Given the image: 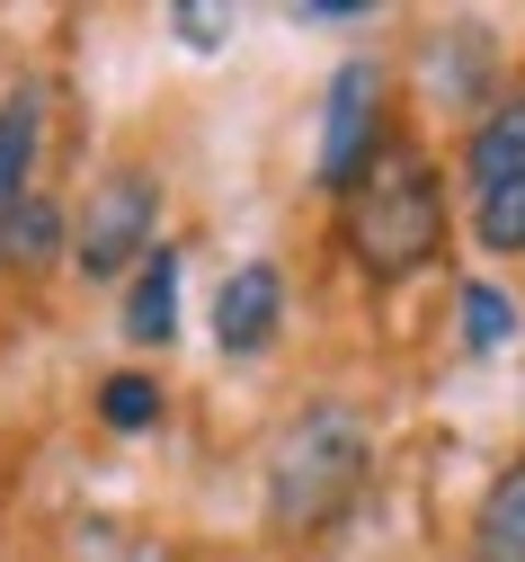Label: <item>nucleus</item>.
Listing matches in <instances>:
<instances>
[{"label": "nucleus", "instance_id": "nucleus-5", "mask_svg": "<svg viewBox=\"0 0 525 562\" xmlns=\"http://www.w3.org/2000/svg\"><path fill=\"white\" fill-rule=\"evenodd\" d=\"M276 322H285V277L267 259H241L222 277V295H214V348L222 358H259L276 339Z\"/></svg>", "mask_w": 525, "mask_h": 562}, {"label": "nucleus", "instance_id": "nucleus-8", "mask_svg": "<svg viewBox=\"0 0 525 562\" xmlns=\"http://www.w3.org/2000/svg\"><path fill=\"white\" fill-rule=\"evenodd\" d=\"M179 330V250L161 241L152 259L134 268V295H125V339H142V348H161Z\"/></svg>", "mask_w": 525, "mask_h": 562}, {"label": "nucleus", "instance_id": "nucleus-4", "mask_svg": "<svg viewBox=\"0 0 525 562\" xmlns=\"http://www.w3.org/2000/svg\"><path fill=\"white\" fill-rule=\"evenodd\" d=\"M374 134H384V63H339L330 72V108H321V188H356L374 170Z\"/></svg>", "mask_w": 525, "mask_h": 562}, {"label": "nucleus", "instance_id": "nucleus-1", "mask_svg": "<svg viewBox=\"0 0 525 562\" xmlns=\"http://www.w3.org/2000/svg\"><path fill=\"white\" fill-rule=\"evenodd\" d=\"M347 241H356L365 277H410V268L436 259V241H445V188H436L427 153H410V144L374 153V170L347 188Z\"/></svg>", "mask_w": 525, "mask_h": 562}, {"label": "nucleus", "instance_id": "nucleus-12", "mask_svg": "<svg viewBox=\"0 0 525 562\" xmlns=\"http://www.w3.org/2000/svg\"><path fill=\"white\" fill-rule=\"evenodd\" d=\"M507 330H516V304L490 286V277H472V286H464V339H472L481 358H490V348H499Z\"/></svg>", "mask_w": 525, "mask_h": 562}, {"label": "nucleus", "instance_id": "nucleus-10", "mask_svg": "<svg viewBox=\"0 0 525 562\" xmlns=\"http://www.w3.org/2000/svg\"><path fill=\"white\" fill-rule=\"evenodd\" d=\"M36 125H45V116H36L27 90L0 108V215H19V205L36 196V188H27V170H36Z\"/></svg>", "mask_w": 525, "mask_h": 562}, {"label": "nucleus", "instance_id": "nucleus-2", "mask_svg": "<svg viewBox=\"0 0 525 562\" xmlns=\"http://www.w3.org/2000/svg\"><path fill=\"white\" fill-rule=\"evenodd\" d=\"M365 482V419L321 402L285 429L276 464H267V518L276 527H330Z\"/></svg>", "mask_w": 525, "mask_h": 562}, {"label": "nucleus", "instance_id": "nucleus-7", "mask_svg": "<svg viewBox=\"0 0 525 562\" xmlns=\"http://www.w3.org/2000/svg\"><path fill=\"white\" fill-rule=\"evenodd\" d=\"M472 562H525V456L490 473L481 509H472Z\"/></svg>", "mask_w": 525, "mask_h": 562}, {"label": "nucleus", "instance_id": "nucleus-13", "mask_svg": "<svg viewBox=\"0 0 525 562\" xmlns=\"http://www.w3.org/2000/svg\"><path fill=\"white\" fill-rule=\"evenodd\" d=\"M170 19H179V36H187V45H214V36H222V27H214V10H196V0H179Z\"/></svg>", "mask_w": 525, "mask_h": 562}, {"label": "nucleus", "instance_id": "nucleus-9", "mask_svg": "<svg viewBox=\"0 0 525 562\" xmlns=\"http://www.w3.org/2000/svg\"><path fill=\"white\" fill-rule=\"evenodd\" d=\"M62 250H71V224H62V205H54V196H27L19 215H0V268L36 277V268H54Z\"/></svg>", "mask_w": 525, "mask_h": 562}, {"label": "nucleus", "instance_id": "nucleus-6", "mask_svg": "<svg viewBox=\"0 0 525 562\" xmlns=\"http://www.w3.org/2000/svg\"><path fill=\"white\" fill-rule=\"evenodd\" d=\"M464 179H472V205L525 179V90L499 99V108L472 125V144H464Z\"/></svg>", "mask_w": 525, "mask_h": 562}, {"label": "nucleus", "instance_id": "nucleus-3", "mask_svg": "<svg viewBox=\"0 0 525 562\" xmlns=\"http://www.w3.org/2000/svg\"><path fill=\"white\" fill-rule=\"evenodd\" d=\"M152 233H161V188L142 170H107L90 188V205H81V224H71V259L90 277H125V268H142L161 250Z\"/></svg>", "mask_w": 525, "mask_h": 562}, {"label": "nucleus", "instance_id": "nucleus-11", "mask_svg": "<svg viewBox=\"0 0 525 562\" xmlns=\"http://www.w3.org/2000/svg\"><path fill=\"white\" fill-rule=\"evenodd\" d=\"M99 419H107L116 438L152 429V419H161V384H152V375H134V367H125V375H107V384H99Z\"/></svg>", "mask_w": 525, "mask_h": 562}]
</instances>
